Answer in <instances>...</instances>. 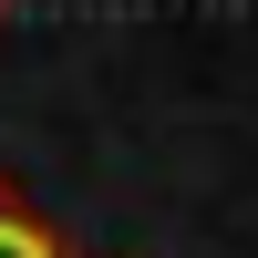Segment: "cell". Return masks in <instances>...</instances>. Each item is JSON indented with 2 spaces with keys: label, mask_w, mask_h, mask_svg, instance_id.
Returning a JSON list of instances; mask_svg holds the SVG:
<instances>
[{
  "label": "cell",
  "mask_w": 258,
  "mask_h": 258,
  "mask_svg": "<svg viewBox=\"0 0 258 258\" xmlns=\"http://www.w3.org/2000/svg\"><path fill=\"white\" fill-rule=\"evenodd\" d=\"M0 258H73L52 227L31 217V207H21V186H11V176H0Z\"/></svg>",
  "instance_id": "6da1fadb"
},
{
  "label": "cell",
  "mask_w": 258,
  "mask_h": 258,
  "mask_svg": "<svg viewBox=\"0 0 258 258\" xmlns=\"http://www.w3.org/2000/svg\"><path fill=\"white\" fill-rule=\"evenodd\" d=\"M0 21H11V0H0Z\"/></svg>",
  "instance_id": "7a4b0ae2"
}]
</instances>
